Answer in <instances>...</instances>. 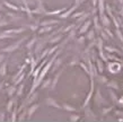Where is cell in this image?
Returning a JSON list of instances; mask_svg holds the SVG:
<instances>
[{"instance_id": "cell-1", "label": "cell", "mask_w": 123, "mask_h": 122, "mask_svg": "<svg viewBox=\"0 0 123 122\" xmlns=\"http://www.w3.org/2000/svg\"><path fill=\"white\" fill-rule=\"evenodd\" d=\"M24 40H26V37H24V39H22V40L19 41L18 43H15V44H12V45H9V46H7V48H5L2 49V52H12V51H15L16 49L18 48L19 45H20V43H22Z\"/></svg>"}, {"instance_id": "cell-2", "label": "cell", "mask_w": 123, "mask_h": 122, "mask_svg": "<svg viewBox=\"0 0 123 122\" xmlns=\"http://www.w3.org/2000/svg\"><path fill=\"white\" fill-rule=\"evenodd\" d=\"M90 24H92V22H90V20H87V22H86V24L82 26L81 28H80V31H79V32H80V33H85L86 30H87V28L90 26Z\"/></svg>"}, {"instance_id": "cell-3", "label": "cell", "mask_w": 123, "mask_h": 122, "mask_svg": "<svg viewBox=\"0 0 123 122\" xmlns=\"http://www.w3.org/2000/svg\"><path fill=\"white\" fill-rule=\"evenodd\" d=\"M6 66H7V62L5 61L2 63V66L0 67V76H5L6 75Z\"/></svg>"}, {"instance_id": "cell-4", "label": "cell", "mask_w": 123, "mask_h": 122, "mask_svg": "<svg viewBox=\"0 0 123 122\" xmlns=\"http://www.w3.org/2000/svg\"><path fill=\"white\" fill-rule=\"evenodd\" d=\"M46 102H48L49 105H52V106H55V107H60V105H58L55 101L52 100V98H48V100H46Z\"/></svg>"}, {"instance_id": "cell-5", "label": "cell", "mask_w": 123, "mask_h": 122, "mask_svg": "<svg viewBox=\"0 0 123 122\" xmlns=\"http://www.w3.org/2000/svg\"><path fill=\"white\" fill-rule=\"evenodd\" d=\"M37 107H38V105H37V104H35V105H33V106H32L30 110H28V116H30V118H31V115L33 114L34 111H35V110H36Z\"/></svg>"}, {"instance_id": "cell-6", "label": "cell", "mask_w": 123, "mask_h": 122, "mask_svg": "<svg viewBox=\"0 0 123 122\" xmlns=\"http://www.w3.org/2000/svg\"><path fill=\"white\" fill-rule=\"evenodd\" d=\"M50 30H52V26H49V27H43L40 30L38 33H43V32H50Z\"/></svg>"}, {"instance_id": "cell-7", "label": "cell", "mask_w": 123, "mask_h": 122, "mask_svg": "<svg viewBox=\"0 0 123 122\" xmlns=\"http://www.w3.org/2000/svg\"><path fill=\"white\" fill-rule=\"evenodd\" d=\"M103 24H104L105 26H108V25H110V19L106 18L105 16H103Z\"/></svg>"}, {"instance_id": "cell-8", "label": "cell", "mask_w": 123, "mask_h": 122, "mask_svg": "<svg viewBox=\"0 0 123 122\" xmlns=\"http://www.w3.org/2000/svg\"><path fill=\"white\" fill-rule=\"evenodd\" d=\"M14 92H15V87L12 86V87H10V88H9V90H8V95H9V96H12Z\"/></svg>"}, {"instance_id": "cell-9", "label": "cell", "mask_w": 123, "mask_h": 122, "mask_svg": "<svg viewBox=\"0 0 123 122\" xmlns=\"http://www.w3.org/2000/svg\"><path fill=\"white\" fill-rule=\"evenodd\" d=\"M63 107L66 109V110H68V111H76V109L75 107H71V106H68L67 104H64Z\"/></svg>"}, {"instance_id": "cell-10", "label": "cell", "mask_w": 123, "mask_h": 122, "mask_svg": "<svg viewBox=\"0 0 123 122\" xmlns=\"http://www.w3.org/2000/svg\"><path fill=\"white\" fill-rule=\"evenodd\" d=\"M50 81H51V80H50V79H48V80L45 81V83H43V85H42V88H45V87H48L49 84H50Z\"/></svg>"}, {"instance_id": "cell-11", "label": "cell", "mask_w": 123, "mask_h": 122, "mask_svg": "<svg viewBox=\"0 0 123 122\" xmlns=\"http://www.w3.org/2000/svg\"><path fill=\"white\" fill-rule=\"evenodd\" d=\"M12 102H14V100H11L10 102H9V104H8V105H7V111H8V112L10 111V109H11V105H12Z\"/></svg>"}, {"instance_id": "cell-12", "label": "cell", "mask_w": 123, "mask_h": 122, "mask_svg": "<svg viewBox=\"0 0 123 122\" xmlns=\"http://www.w3.org/2000/svg\"><path fill=\"white\" fill-rule=\"evenodd\" d=\"M87 36H88V39L93 40V39H94V32H93V31H92L90 33H88V35H87Z\"/></svg>"}, {"instance_id": "cell-13", "label": "cell", "mask_w": 123, "mask_h": 122, "mask_svg": "<svg viewBox=\"0 0 123 122\" xmlns=\"http://www.w3.org/2000/svg\"><path fill=\"white\" fill-rule=\"evenodd\" d=\"M78 119H79L78 115H74V116H71L70 118V120L71 121H76V120H78Z\"/></svg>"}, {"instance_id": "cell-14", "label": "cell", "mask_w": 123, "mask_h": 122, "mask_svg": "<svg viewBox=\"0 0 123 122\" xmlns=\"http://www.w3.org/2000/svg\"><path fill=\"white\" fill-rule=\"evenodd\" d=\"M23 87H24V86H20V88L18 89V93H17V95H18V96H20V95H22V92H23Z\"/></svg>"}, {"instance_id": "cell-15", "label": "cell", "mask_w": 123, "mask_h": 122, "mask_svg": "<svg viewBox=\"0 0 123 122\" xmlns=\"http://www.w3.org/2000/svg\"><path fill=\"white\" fill-rule=\"evenodd\" d=\"M4 60H5V56H4V54H2V53H0V63L2 62Z\"/></svg>"}, {"instance_id": "cell-16", "label": "cell", "mask_w": 123, "mask_h": 122, "mask_svg": "<svg viewBox=\"0 0 123 122\" xmlns=\"http://www.w3.org/2000/svg\"><path fill=\"white\" fill-rule=\"evenodd\" d=\"M60 37H61V36H56V37H54V39H53V40L51 41V43H53V42H58Z\"/></svg>"}, {"instance_id": "cell-17", "label": "cell", "mask_w": 123, "mask_h": 122, "mask_svg": "<svg viewBox=\"0 0 123 122\" xmlns=\"http://www.w3.org/2000/svg\"><path fill=\"white\" fill-rule=\"evenodd\" d=\"M6 6H9L10 8H12V9H16V10H17V7H15V6H12V5H9L8 2H6Z\"/></svg>"}, {"instance_id": "cell-18", "label": "cell", "mask_w": 123, "mask_h": 122, "mask_svg": "<svg viewBox=\"0 0 123 122\" xmlns=\"http://www.w3.org/2000/svg\"><path fill=\"white\" fill-rule=\"evenodd\" d=\"M97 64H98V67H99V71H103V68H102L101 61H97Z\"/></svg>"}, {"instance_id": "cell-19", "label": "cell", "mask_w": 123, "mask_h": 122, "mask_svg": "<svg viewBox=\"0 0 123 122\" xmlns=\"http://www.w3.org/2000/svg\"><path fill=\"white\" fill-rule=\"evenodd\" d=\"M105 31H106V33H108V35H110V36H111V37L113 36V34L111 33V32H110V30H107V28H106V30H105Z\"/></svg>"}, {"instance_id": "cell-20", "label": "cell", "mask_w": 123, "mask_h": 122, "mask_svg": "<svg viewBox=\"0 0 123 122\" xmlns=\"http://www.w3.org/2000/svg\"><path fill=\"white\" fill-rule=\"evenodd\" d=\"M4 81H2V83H0V90H1V89H2V86H4Z\"/></svg>"}]
</instances>
